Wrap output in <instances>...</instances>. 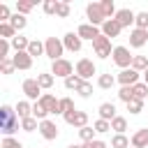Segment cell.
Returning a JSON list of instances; mask_svg holds the SVG:
<instances>
[{
  "instance_id": "30bf717a",
  "label": "cell",
  "mask_w": 148,
  "mask_h": 148,
  "mask_svg": "<svg viewBox=\"0 0 148 148\" xmlns=\"http://www.w3.org/2000/svg\"><path fill=\"white\" fill-rule=\"evenodd\" d=\"M116 81H118L120 86H134V83H139V72H134L132 67L120 69L118 76H116Z\"/></svg>"
},
{
  "instance_id": "b9f144b4",
  "label": "cell",
  "mask_w": 148,
  "mask_h": 148,
  "mask_svg": "<svg viewBox=\"0 0 148 148\" xmlns=\"http://www.w3.org/2000/svg\"><path fill=\"white\" fill-rule=\"evenodd\" d=\"M46 116H49V113H46V111H44V109H42V106L35 102V104H32V118L42 123V120H46Z\"/></svg>"
},
{
  "instance_id": "3957f363",
  "label": "cell",
  "mask_w": 148,
  "mask_h": 148,
  "mask_svg": "<svg viewBox=\"0 0 148 148\" xmlns=\"http://www.w3.org/2000/svg\"><path fill=\"white\" fill-rule=\"evenodd\" d=\"M111 56H113V62L120 69H127L132 65V56H130V49L127 46H113L111 49Z\"/></svg>"
},
{
  "instance_id": "8d00e7d4",
  "label": "cell",
  "mask_w": 148,
  "mask_h": 148,
  "mask_svg": "<svg viewBox=\"0 0 148 148\" xmlns=\"http://www.w3.org/2000/svg\"><path fill=\"white\" fill-rule=\"evenodd\" d=\"M81 83H83V81H81V79H79L76 74H69V76L65 79V88H67V90H76V88H79Z\"/></svg>"
},
{
  "instance_id": "f1b7e54d",
  "label": "cell",
  "mask_w": 148,
  "mask_h": 148,
  "mask_svg": "<svg viewBox=\"0 0 148 148\" xmlns=\"http://www.w3.org/2000/svg\"><path fill=\"white\" fill-rule=\"evenodd\" d=\"M132 92H134L136 99L143 102V99L148 97V86H146V83H134V86H132Z\"/></svg>"
},
{
  "instance_id": "f5cc1de1",
  "label": "cell",
  "mask_w": 148,
  "mask_h": 148,
  "mask_svg": "<svg viewBox=\"0 0 148 148\" xmlns=\"http://www.w3.org/2000/svg\"><path fill=\"white\" fill-rule=\"evenodd\" d=\"M143 83H146V86H148V67H146V69H143Z\"/></svg>"
},
{
  "instance_id": "f546056e",
  "label": "cell",
  "mask_w": 148,
  "mask_h": 148,
  "mask_svg": "<svg viewBox=\"0 0 148 148\" xmlns=\"http://www.w3.org/2000/svg\"><path fill=\"white\" fill-rule=\"evenodd\" d=\"M72 125L79 127V130L86 127V125H88V113H86V111H74V120H72Z\"/></svg>"
},
{
  "instance_id": "5bb4252c",
  "label": "cell",
  "mask_w": 148,
  "mask_h": 148,
  "mask_svg": "<svg viewBox=\"0 0 148 148\" xmlns=\"http://www.w3.org/2000/svg\"><path fill=\"white\" fill-rule=\"evenodd\" d=\"M113 18L118 21V25H120V28H130V25H134V12H132V9H127V7H125V9H118Z\"/></svg>"
},
{
  "instance_id": "e575fe53",
  "label": "cell",
  "mask_w": 148,
  "mask_h": 148,
  "mask_svg": "<svg viewBox=\"0 0 148 148\" xmlns=\"http://www.w3.org/2000/svg\"><path fill=\"white\" fill-rule=\"evenodd\" d=\"M111 148H130V139L125 134H116L111 139Z\"/></svg>"
},
{
  "instance_id": "ffe728a7",
  "label": "cell",
  "mask_w": 148,
  "mask_h": 148,
  "mask_svg": "<svg viewBox=\"0 0 148 148\" xmlns=\"http://www.w3.org/2000/svg\"><path fill=\"white\" fill-rule=\"evenodd\" d=\"M14 113L18 116V120H23V118L32 116V106H30V102H28V99H21V102L14 106Z\"/></svg>"
},
{
  "instance_id": "484cf974",
  "label": "cell",
  "mask_w": 148,
  "mask_h": 148,
  "mask_svg": "<svg viewBox=\"0 0 148 148\" xmlns=\"http://www.w3.org/2000/svg\"><path fill=\"white\" fill-rule=\"evenodd\" d=\"M37 2H32V0H18L16 2V14H21V16H25L28 12H32V7H35Z\"/></svg>"
},
{
  "instance_id": "f6af8a7d",
  "label": "cell",
  "mask_w": 148,
  "mask_h": 148,
  "mask_svg": "<svg viewBox=\"0 0 148 148\" xmlns=\"http://www.w3.org/2000/svg\"><path fill=\"white\" fill-rule=\"evenodd\" d=\"M56 7H58V0H44V5H42L44 14H56Z\"/></svg>"
},
{
  "instance_id": "8992f818",
  "label": "cell",
  "mask_w": 148,
  "mask_h": 148,
  "mask_svg": "<svg viewBox=\"0 0 148 148\" xmlns=\"http://www.w3.org/2000/svg\"><path fill=\"white\" fill-rule=\"evenodd\" d=\"M72 72H74V67H72V62H69V60H65V58H60V60H53V62H51V76H53V79H56V76L67 79Z\"/></svg>"
},
{
  "instance_id": "7402d4cb",
  "label": "cell",
  "mask_w": 148,
  "mask_h": 148,
  "mask_svg": "<svg viewBox=\"0 0 148 148\" xmlns=\"http://www.w3.org/2000/svg\"><path fill=\"white\" fill-rule=\"evenodd\" d=\"M7 23H9V25H12L16 32H18V30H23V28L28 25V18H25V16H21V14H12Z\"/></svg>"
},
{
  "instance_id": "74e56055",
  "label": "cell",
  "mask_w": 148,
  "mask_h": 148,
  "mask_svg": "<svg viewBox=\"0 0 148 148\" xmlns=\"http://www.w3.org/2000/svg\"><path fill=\"white\" fill-rule=\"evenodd\" d=\"M127 111H130V113H141V111H143V102L136 99V97H132V99L127 102Z\"/></svg>"
},
{
  "instance_id": "ac0fdd59",
  "label": "cell",
  "mask_w": 148,
  "mask_h": 148,
  "mask_svg": "<svg viewBox=\"0 0 148 148\" xmlns=\"http://www.w3.org/2000/svg\"><path fill=\"white\" fill-rule=\"evenodd\" d=\"M76 35L81 37V42H83V39H90V42H92V39L99 35V28H95V25H90V23H83V25H79Z\"/></svg>"
},
{
  "instance_id": "f907efd6",
  "label": "cell",
  "mask_w": 148,
  "mask_h": 148,
  "mask_svg": "<svg viewBox=\"0 0 148 148\" xmlns=\"http://www.w3.org/2000/svg\"><path fill=\"white\" fill-rule=\"evenodd\" d=\"M81 148H109L104 141H99V139H92V141H88V143H83Z\"/></svg>"
},
{
  "instance_id": "ba28073f",
  "label": "cell",
  "mask_w": 148,
  "mask_h": 148,
  "mask_svg": "<svg viewBox=\"0 0 148 148\" xmlns=\"http://www.w3.org/2000/svg\"><path fill=\"white\" fill-rule=\"evenodd\" d=\"M37 104H39V106H42V109H44L46 113L60 116V113H58V99H56V97H53L51 92H44V95H42V97L37 99Z\"/></svg>"
},
{
  "instance_id": "ee69618b",
  "label": "cell",
  "mask_w": 148,
  "mask_h": 148,
  "mask_svg": "<svg viewBox=\"0 0 148 148\" xmlns=\"http://www.w3.org/2000/svg\"><path fill=\"white\" fill-rule=\"evenodd\" d=\"M76 92L81 95V97H90L92 95V83H88V81H83L79 88H76Z\"/></svg>"
},
{
  "instance_id": "52a82bcc",
  "label": "cell",
  "mask_w": 148,
  "mask_h": 148,
  "mask_svg": "<svg viewBox=\"0 0 148 148\" xmlns=\"http://www.w3.org/2000/svg\"><path fill=\"white\" fill-rule=\"evenodd\" d=\"M95 72H97V67H95V62H92L90 58H81V60L76 62V76H79L81 81L90 79Z\"/></svg>"
},
{
  "instance_id": "7a4b0ae2",
  "label": "cell",
  "mask_w": 148,
  "mask_h": 148,
  "mask_svg": "<svg viewBox=\"0 0 148 148\" xmlns=\"http://www.w3.org/2000/svg\"><path fill=\"white\" fill-rule=\"evenodd\" d=\"M62 42L58 39V37H46V42H44V56H49L51 60H60L62 58Z\"/></svg>"
},
{
  "instance_id": "603a6c76",
  "label": "cell",
  "mask_w": 148,
  "mask_h": 148,
  "mask_svg": "<svg viewBox=\"0 0 148 148\" xmlns=\"http://www.w3.org/2000/svg\"><path fill=\"white\" fill-rule=\"evenodd\" d=\"M25 53H28L30 58H37V56H42V53H44V44H42L39 39H32V42L28 44V49H25Z\"/></svg>"
},
{
  "instance_id": "11a10c76",
  "label": "cell",
  "mask_w": 148,
  "mask_h": 148,
  "mask_svg": "<svg viewBox=\"0 0 148 148\" xmlns=\"http://www.w3.org/2000/svg\"><path fill=\"white\" fill-rule=\"evenodd\" d=\"M130 148H132V146H130Z\"/></svg>"
},
{
  "instance_id": "4fadbf2b",
  "label": "cell",
  "mask_w": 148,
  "mask_h": 148,
  "mask_svg": "<svg viewBox=\"0 0 148 148\" xmlns=\"http://www.w3.org/2000/svg\"><path fill=\"white\" fill-rule=\"evenodd\" d=\"M12 62H14V69H30L32 67V58L25 51H16L12 56Z\"/></svg>"
},
{
  "instance_id": "d6a6232c",
  "label": "cell",
  "mask_w": 148,
  "mask_h": 148,
  "mask_svg": "<svg viewBox=\"0 0 148 148\" xmlns=\"http://www.w3.org/2000/svg\"><path fill=\"white\" fill-rule=\"evenodd\" d=\"M67 111H74V102L69 99V97H62V99H58V113H67Z\"/></svg>"
},
{
  "instance_id": "5b68a950",
  "label": "cell",
  "mask_w": 148,
  "mask_h": 148,
  "mask_svg": "<svg viewBox=\"0 0 148 148\" xmlns=\"http://www.w3.org/2000/svg\"><path fill=\"white\" fill-rule=\"evenodd\" d=\"M92 49H95V56L97 58H109L111 56V39H106L102 32L92 39Z\"/></svg>"
},
{
  "instance_id": "7dc6e473",
  "label": "cell",
  "mask_w": 148,
  "mask_h": 148,
  "mask_svg": "<svg viewBox=\"0 0 148 148\" xmlns=\"http://www.w3.org/2000/svg\"><path fill=\"white\" fill-rule=\"evenodd\" d=\"M12 72H14V62H12V58L2 60V62H0V74H12Z\"/></svg>"
},
{
  "instance_id": "1f68e13d",
  "label": "cell",
  "mask_w": 148,
  "mask_h": 148,
  "mask_svg": "<svg viewBox=\"0 0 148 148\" xmlns=\"http://www.w3.org/2000/svg\"><path fill=\"white\" fill-rule=\"evenodd\" d=\"M35 81H37V86H39V88H51L56 79H53V76H51V72H49V74H37V79H35Z\"/></svg>"
},
{
  "instance_id": "7bdbcfd3",
  "label": "cell",
  "mask_w": 148,
  "mask_h": 148,
  "mask_svg": "<svg viewBox=\"0 0 148 148\" xmlns=\"http://www.w3.org/2000/svg\"><path fill=\"white\" fill-rule=\"evenodd\" d=\"M92 130H95L97 134H104V132H109V130H111V125H109L106 120H102V118H97V120H95V125H92Z\"/></svg>"
},
{
  "instance_id": "6da1fadb",
  "label": "cell",
  "mask_w": 148,
  "mask_h": 148,
  "mask_svg": "<svg viewBox=\"0 0 148 148\" xmlns=\"http://www.w3.org/2000/svg\"><path fill=\"white\" fill-rule=\"evenodd\" d=\"M18 127H21V120H18V116L14 113V109H12L9 104H2V106H0V134L14 136Z\"/></svg>"
},
{
  "instance_id": "ab89813d",
  "label": "cell",
  "mask_w": 148,
  "mask_h": 148,
  "mask_svg": "<svg viewBox=\"0 0 148 148\" xmlns=\"http://www.w3.org/2000/svg\"><path fill=\"white\" fill-rule=\"evenodd\" d=\"M0 148H23V146H21L18 139H14V136H5V139L0 141Z\"/></svg>"
},
{
  "instance_id": "d6986e66",
  "label": "cell",
  "mask_w": 148,
  "mask_h": 148,
  "mask_svg": "<svg viewBox=\"0 0 148 148\" xmlns=\"http://www.w3.org/2000/svg\"><path fill=\"white\" fill-rule=\"evenodd\" d=\"M99 118L106 120V123H111V120L116 118V104H113V102H104V104H99Z\"/></svg>"
},
{
  "instance_id": "9a60e30c",
  "label": "cell",
  "mask_w": 148,
  "mask_h": 148,
  "mask_svg": "<svg viewBox=\"0 0 148 148\" xmlns=\"http://www.w3.org/2000/svg\"><path fill=\"white\" fill-rule=\"evenodd\" d=\"M146 42H148V30L134 28V30L130 32V46H132V49H141Z\"/></svg>"
},
{
  "instance_id": "9c48e42d",
  "label": "cell",
  "mask_w": 148,
  "mask_h": 148,
  "mask_svg": "<svg viewBox=\"0 0 148 148\" xmlns=\"http://www.w3.org/2000/svg\"><path fill=\"white\" fill-rule=\"evenodd\" d=\"M37 130H39V134H42L46 141H53V139H58V125H56L53 120H49V118H46V120H42Z\"/></svg>"
},
{
  "instance_id": "f35d334b",
  "label": "cell",
  "mask_w": 148,
  "mask_h": 148,
  "mask_svg": "<svg viewBox=\"0 0 148 148\" xmlns=\"http://www.w3.org/2000/svg\"><path fill=\"white\" fill-rule=\"evenodd\" d=\"M79 136H81V141H83V143H88V141H92V139H95V130L86 125V127H81V130H79Z\"/></svg>"
},
{
  "instance_id": "836d02e7",
  "label": "cell",
  "mask_w": 148,
  "mask_h": 148,
  "mask_svg": "<svg viewBox=\"0 0 148 148\" xmlns=\"http://www.w3.org/2000/svg\"><path fill=\"white\" fill-rule=\"evenodd\" d=\"M37 127H39V120H35L32 116H28V118L21 120V130H25V132H35Z\"/></svg>"
},
{
  "instance_id": "60d3db41",
  "label": "cell",
  "mask_w": 148,
  "mask_h": 148,
  "mask_svg": "<svg viewBox=\"0 0 148 148\" xmlns=\"http://www.w3.org/2000/svg\"><path fill=\"white\" fill-rule=\"evenodd\" d=\"M118 97H120V99H123V102L127 104V102H130V99L134 97V92H132V86H123V88L118 90Z\"/></svg>"
},
{
  "instance_id": "c3c4849f",
  "label": "cell",
  "mask_w": 148,
  "mask_h": 148,
  "mask_svg": "<svg viewBox=\"0 0 148 148\" xmlns=\"http://www.w3.org/2000/svg\"><path fill=\"white\" fill-rule=\"evenodd\" d=\"M9 49H12V46H9V42H7V39H0V62L9 58V56H7V53H9Z\"/></svg>"
},
{
  "instance_id": "e0dca14e",
  "label": "cell",
  "mask_w": 148,
  "mask_h": 148,
  "mask_svg": "<svg viewBox=\"0 0 148 148\" xmlns=\"http://www.w3.org/2000/svg\"><path fill=\"white\" fill-rule=\"evenodd\" d=\"M130 146L132 148H148V127H141L139 132H134L130 139Z\"/></svg>"
},
{
  "instance_id": "7c38bea8",
  "label": "cell",
  "mask_w": 148,
  "mask_h": 148,
  "mask_svg": "<svg viewBox=\"0 0 148 148\" xmlns=\"http://www.w3.org/2000/svg\"><path fill=\"white\" fill-rule=\"evenodd\" d=\"M60 42H62V49H67V51H72V53L81 51V37H79L76 32H67Z\"/></svg>"
},
{
  "instance_id": "d4e9b609",
  "label": "cell",
  "mask_w": 148,
  "mask_h": 148,
  "mask_svg": "<svg viewBox=\"0 0 148 148\" xmlns=\"http://www.w3.org/2000/svg\"><path fill=\"white\" fill-rule=\"evenodd\" d=\"M134 72H143L148 67V58L146 56H132V65H130Z\"/></svg>"
},
{
  "instance_id": "4dcf8cb0",
  "label": "cell",
  "mask_w": 148,
  "mask_h": 148,
  "mask_svg": "<svg viewBox=\"0 0 148 148\" xmlns=\"http://www.w3.org/2000/svg\"><path fill=\"white\" fill-rule=\"evenodd\" d=\"M134 25H136L139 30H148V12L134 14Z\"/></svg>"
},
{
  "instance_id": "4316f807",
  "label": "cell",
  "mask_w": 148,
  "mask_h": 148,
  "mask_svg": "<svg viewBox=\"0 0 148 148\" xmlns=\"http://www.w3.org/2000/svg\"><path fill=\"white\" fill-rule=\"evenodd\" d=\"M113 83H116V76H111V74H99V79H97V86H99L102 90L113 88Z\"/></svg>"
},
{
  "instance_id": "d590c367",
  "label": "cell",
  "mask_w": 148,
  "mask_h": 148,
  "mask_svg": "<svg viewBox=\"0 0 148 148\" xmlns=\"http://www.w3.org/2000/svg\"><path fill=\"white\" fill-rule=\"evenodd\" d=\"M14 35H16V30H14L9 23H0V39H7V42H9Z\"/></svg>"
},
{
  "instance_id": "681fc988",
  "label": "cell",
  "mask_w": 148,
  "mask_h": 148,
  "mask_svg": "<svg viewBox=\"0 0 148 148\" xmlns=\"http://www.w3.org/2000/svg\"><path fill=\"white\" fill-rule=\"evenodd\" d=\"M9 16H12V12H9V7L0 2V23H7V21H9Z\"/></svg>"
},
{
  "instance_id": "cb8c5ba5",
  "label": "cell",
  "mask_w": 148,
  "mask_h": 148,
  "mask_svg": "<svg viewBox=\"0 0 148 148\" xmlns=\"http://www.w3.org/2000/svg\"><path fill=\"white\" fill-rule=\"evenodd\" d=\"M109 125H111V130H113L116 134H125V130H127V120H125L123 116H116Z\"/></svg>"
},
{
  "instance_id": "44dd1931",
  "label": "cell",
  "mask_w": 148,
  "mask_h": 148,
  "mask_svg": "<svg viewBox=\"0 0 148 148\" xmlns=\"http://www.w3.org/2000/svg\"><path fill=\"white\" fill-rule=\"evenodd\" d=\"M28 44H30V39H28V37H21V35H14V37L9 39V46H12L14 51H25Z\"/></svg>"
},
{
  "instance_id": "bcb514c9",
  "label": "cell",
  "mask_w": 148,
  "mask_h": 148,
  "mask_svg": "<svg viewBox=\"0 0 148 148\" xmlns=\"http://www.w3.org/2000/svg\"><path fill=\"white\" fill-rule=\"evenodd\" d=\"M56 16H60V18L69 16V5H67V2H58V7H56Z\"/></svg>"
},
{
  "instance_id": "db71d44e",
  "label": "cell",
  "mask_w": 148,
  "mask_h": 148,
  "mask_svg": "<svg viewBox=\"0 0 148 148\" xmlns=\"http://www.w3.org/2000/svg\"><path fill=\"white\" fill-rule=\"evenodd\" d=\"M67 148H81V146H76V143H72V146H67Z\"/></svg>"
},
{
  "instance_id": "8fae6325",
  "label": "cell",
  "mask_w": 148,
  "mask_h": 148,
  "mask_svg": "<svg viewBox=\"0 0 148 148\" xmlns=\"http://www.w3.org/2000/svg\"><path fill=\"white\" fill-rule=\"evenodd\" d=\"M120 30H123V28L118 25V21H116V18H106V21L102 23V30H99V32H102L106 39H113V37H118V35H120Z\"/></svg>"
},
{
  "instance_id": "277c9868",
  "label": "cell",
  "mask_w": 148,
  "mask_h": 148,
  "mask_svg": "<svg viewBox=\"0 0 148 148\" xmlns=\"http://www.w3.org/2000/svg\"><path fill=\"white\" fill-rule=\"evenodd\" d=\"M86 16H88L90 25H95V28H99V25L106 21V16H104V12H102L99 2H90V5L86 7Z\"/></svg>"
},
{
  "instance_id": "83f0119b",
  "label": "cell",
  "mask_w": 148,
  "mask_h": 148,
  "mask_svg": "<svg viewBox=\"0 0 148 148\" xmlns=\"http://www.w3.org/2000/svg\"><path fill=\"white\" fill-rule=\"evenodd\" d=\"M99 7H102V12H104L106 18H113V16H116V5H113V0H102Z\"/></svg>"
},
{
  "instance_id": "816d5d0a",
  "label": "cell",
  "mask_w": 148,
  "mask_h": 148,
  "mask_svg": "<svg viewBox=\"0 0 148 148\" xmlns=\"http://www.w3.org/2000/svg\"><path fill=\"white\" fill-rule=\"evenodd\" d=\"M74 111H76V109H74ZM74 111H67V113H65V123H67V125H72V120H74Z\"/></svg>"
},
{
  "instance_id": "2e32d148",
  "label": "cell",
  "mask_w": 148,
  "mask_h": 148,
  "mask_svg": "<svg viewBox=\"0 0 148 148\" xmlns=\"http://www.w3.org/2000/svg\"><path fill=\"white\" fill-rule=\"evenodd\" d=\"M23 92H25L28 99H39V97H42V88L37 86L35 79H25V81H23Z\"/></svg>"
}]
</instances>
